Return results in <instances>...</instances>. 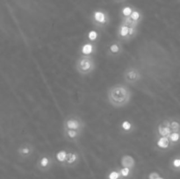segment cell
<instances>
[{
	"mask_svg": "<svg viewBox=\"0 0 180 179\" xmlns=\"http://www.w3.org/2000/svg\"><path fill=\"white\" fill-rule=\"evenodd\" d=\"M132 98V91L127 84L116 83L107 90V100L115 108H122L127 105Z\"/></svg>",
	"mask_w": 180,
	"mask_h": 179,
	"instance_id": "obj_1",
	"label": "cell"
},
{
	"mask_svg": "<svg viewBox=\"0 0 180 179\" xmlns=\"http://www.w3.org/2000/svg\"><path fill=\"white\" fill-rule=\"evenodd\" d=\"M76 71L83 75L86 76L91 74L96 69V62L92 56L80 55L76 61Z\"/></svg>",
	"mask_w": 180,
	"mask_h": 179,
	"instance_id": "obj_2",
	"label": "cell"
},
{
	"mask_svg": "<svg viewBox=\"0 0 180 179\" xmlns=\"http://www.w3.org/2000/svg\"><path fill=\"white\" fill-rule=\"evenodd\" d=\"M90 21L98 29H104L110 23V16L105 10L97 9L91 13Z\"/></svg>",
	"mask_w": 180,
	"mask_h": 179,
	"instance_id": "obj_3",
	"label": "cell"
},
{
	"mask_svg": "<svg viewBox=\"0 0 180 179\" xmlns=\"http://www.w3.org/2000/svg\"><path fill=\"white\" fill-rule=\"evenodd\" d=\"M63 129H70V130H76L79 132H84L85 124L82 118L75 114L68 115L62 123Z\"/></svg>",
	"mask_w": 180,
	"mask_h": 179,
	"instance_id": "obj_4",
	"label": "cell"
},
{
	"mask_svg": "<svg viewBox=\"0 0 180 179\" xmlns=\"http://www.w3.org/2000/svg\"><path fill=\"white\" fill-rule=\"evenodd\" d=\"M123 78L127 84L134 85L137 83H139L141 79V73L135 67H128L124 71Z\"/></svg>",
	"mask_w": 180,
	"mask_h": 179,
	"instance_id": "obj_5",
	"label": "cell"
},
{
	"mask_svg": "<svg viewBox=\"0 0 180 179\" xmlns=\"http://www.w3.org/2000/svg\"><path fill=\"white\" fill-rule=\"evenodd\" d=\"M172 133L169 119H164L160 120L156 127H155V135L156 137H169V135Z\"/></svg>",
	"mask_w": 180,
	"mask_h": 179,
	"instance_id": "obj_6",
	"label": "cell"
},
{
	"mask_svg": "<svg viewBox=\"0 0 180 179\" xmlns=\"http://www.w3.org/2000/svg\"><path fill=\"white\" fill-rule=\"evenodd\" d=\"M123 52V45L120 41H113L107 49V55L110 57H117L120 56Z\"/></svg>",
	"mask_w": 180,
	"mask_h": 179,
	"instance_id": "obj_7",
	"label": "cell"
},
{
	"mask_svg": "<svg viewBox=\"0 0 180 179\" xmlns=\"http://www.w3.org/2000/svg\"><path fill=\"white\" fill-rule=\"evenodd\" d=\"M97 51V44L86 41L84 43L80 48V54L81 55H87V56H92Z\"/></svg>",
	"mask_w": 180,
	"mask_h": 179,
	"instance_id": "obj_8",
	"label": "cell"
},
{
	"mask_svg": "<svg viewBox=\"0 0 180 179\" xmlns=\"http://www.w3.org/2000/svg\"><path fill=\"white\" fill-rule=\"evenodd\" d=\"M128 33H129V27L126 24L120 22V26L117 29V38L118 41L123 42H128Z\"/></svg>",
	"mask_w": 180,
	"mask_h": 179,
	"instance_id": "obj_9",
	"label": "cell"
},
{
	"mask_svg": "<svg viewBox=\"0 0 180 179\" xmlns=\"http://www.w3.org/2000/svg\"><path fill=\"white\" fill-rule=\"evenodd\" d=\"M34 151V147L30 143H24L19 147L18 148V154L22 158H27L30 157Z\"/></svg>",
	"mask_w": 180,
	"mask_h": 179,
	"instance_id": "obj_10",
	"label": "cell"
},
{
	"mask_svg": "<svg viewBox=\"0 0 180 179\" xmlns=\"http://www.w3.org/2000/svg\"><path fill=\"white\" fill-rule=\"evenodd\" d=\"M155 146L157 149L161 151H165L170 149L172 145L168 137H156L155 139Z\"/></svg>",
	"mask_w": 180,
	"mask_h": 179,
	"instance_id": "obj_11",
	"label": "cell"
},
{
	"mask_svg": "<svg viewBox=\"0 0 180 179\" xmlns=\"http://www.w3.org/2000/svg\"><path fill=\"white\" fill-rule=\"evenodd\" d=\"M83 132H79L76 130H70V129H63V135L64 137L70 141H77L81 137Z\"/></svg>",
	"mask_w": 180,
	"mask_h": 179,
	"instance_id": "obj_12",
	"label": "cell"
},
{
	"mask_svg": "<svg viewBox=\"0 0 180 179\" xmlns=\"http://www.w3.org/2000/svg\"><path fill=\"white\" fill-rule=\"evenodd\" d=\"M120 130L122 133H125V134L132 133L135 131V125L131 121L125 119L120 123Z\"/></svg>",
	"mask_w": 180,
	"mask_h": 179,
	"instance_id": "obj_13",
	"label": "cell"
},
{
	"mask_svg": "<svg viewBox=\"0 0 180 179\" xmlns=\"http://www.w3.org/2000/svg\"><path fill=\"white\" fill-rule=\"evenodd\" d=\"M79 159V155L75 151H68V155H67V158L64 164L67 166H71L73 164H75L78 162Z\"/></svg>",
	"mask_w": 180,
	"mask_h": 179,
	"instance_id": "obj_14",
	"label": "cell"
},
{
	"mask_svg": "<svg viewBox=\"0 0 180 179\" xmlns=\"http://www.w3.org/2000/svg\"><path fill=\"white\" fill-rule=\"evenodd\" d=\"M121 165L123 167H127L129 169H134L135 165V161L134 157H132L129 155H125L121 158Z\"/></svg>",
	"mask_w": 180,
	"mask_h": 179,
	"instance_id": "obj_15",
	"label": "cell"
},
{
	"mask_svg": "<svg viewBox=\"0 0 180 179\" xmlns=\"http://www.w3.org/2000/svg\"><path fill=\"white\" fill-rule=\"evenodd\" d=\"M135 8V7L132 6V5H129V4H127V5H124L123 7H121V9L120 10V19L126 18H128V17L131 16V14L134 12Z\"/></svg>",
	"mask_w": 180,
	"mask_h": 179,
	"instance_id": "obj_16",
	"label": "cell"
},
{
	"mask_svg": "<svg viewBox=\"0 0 180 179\" xmlns=\"http://www.w3.org/2000/svg\"><path fill=\"white\" fill-rule=\"evenodd\" d=\"M52 163V159L50 156L48 155H44L42 157H41V159L39 160V163H38V166L39 168H41L42 170L44 169H47L50 167Z\"/></svg>",
	"mask_w": 180,
	"mask_h": 179,
	"instance_id": "obj_17",
	"label": "cell"
},
{
	"mask_svg": "<svg viewBox=\"0 0 180 179\" xmlns=\"http://www.w3.org/2000/svg\"><path fill=\"white\" fill-rule=\"evenodd\" d=\"M86 41L97 43L99 40V33L97 30H90L86 35Z\"/></svg>",
	"mask_w": 180,
	"mask_h": 179,
	"instance_id": "obj_18",
	"label": "cell"
},
{
	"mask_svg": "<svg viewBox=\"0 0 180 179\" xmlns=\"http://www.w3.org/2000/svg\"><path fill=\"white\" fill-rule=\"evenodd\" d=\"M129 18H130L132 20H134L135 23H137L138 25H140V23H141V20H142V13H141V12L139 9L135 8L134 12L132 13L131 16L129 17Z\"/></svg>",
	"mask_w": 180,
	"mask_h": 179,
	"instance_id": "obj_19",
	"label": "cell"
},
{
	"mask_svg": "<svg viewBox=\"0 0 180 179\" xmlns=\"http://www.w3.org/2000/svg\"><path fill=\"white\" fill-rule=\"evenodd\" d=\"M169 140L171 143L172 147L175 146L176 144H178L180 141V133L177 132H172L170 135H169Z\"/></svg>",
	"mask_w": 180,
	"mask_h": 179,
	"instance_id": "obj_20",
	"label": "cell"
},
{
	"mask_svg": "<svg viewBox=\"0 0 180 179\" xmlns=\"http://www.w3.org/2000/svg\"><path fill=\"white\" fill-rule=\"evenodd\" d=\"M170 121V126L172 132H177L180 133V122L178 119H169Z\"/></svg>",
	"mask_w": 180,
	"mask_h": 179,
	"instance_id": "obj_21",
	"label": "cell"
},
{
	"mask_svg": "<svg viewBox=\"0 0 180 179\" xmlns=\"http://www.w3.org/2000/svg\"><path fill=\"white\" fill-rule=\"evenodd\" d=\"M67 155H68V151L62 149V150H60V151L57 152V154L56 155V158L59 163H64L65 161H66V158H67Z\"/></svg>",
	"mask_w": 180,
	"mask_h": 179,
	"instance_id": "obj_22",
	"label": "cell"
},
{
	"mask_svg": "<svg viewBox=\"0 0 180 179\" xmlns=\"http://www.w3.org/2000/svg\"><path fill=\"white\" fill-rule=\"evenodd\" d=\"M120 22L126 24V25H127V27H138V26H139L137 23H135L134 20H132L129 17H128V18H126L120 19Z\"/></svg>",
	"mask_w": 180,
	"mask_h": 179,
	"instance_id": "obj_23",
	"label": "cell"
},
{
	"mask_svg": "<svg viewBox=\"0 0 180 179\" xmlns=\"http://www.w3.org/2000/svg\"><path fill=\"white\" fill-rule=\"evenodd\" d=\"M138 34V27H129V33H128V42L132 41Z\"/></svg>",
	"mask_w": 180,
	"mask_h": 179,
	"instance_id": "obj_24",
	"label": "cell"
},
{
	"mask_svg": "<svg viewBox=\"0 0 180 179\" xmlns=\"http://www.w3.org/2000/svg\"><path fill=\"white\" fill-rule=\"evenodd\" d=\"M171 168H173L176 170H180V157H175L171 161Z\"/></svg>",
	"mask_w": 180,
	"mask_h": 179,
	"instance_id": "obj_25",
	"label": "cell"
},
{
	"mask_svg": "<svg viewBox=\"0 0 180 179\" xmlns=\"http://www.w3.org/2000/svg\"><path fill=\"white\" fill-rule=\"evenodd\" d=\"M120 173L122 178H127L131 173V169L127 168V167H123L120 169Z\"/></svg>",
	"mask_w": 180,
	"mask_h": 179,
	"instance_id": "obj_26",
	"label": "cell"
},
{
	"mask_svg": "<svg viewBox=\"0 0 180 179\" xmlns=\"http://www.w3.org/2000/svg\"><path fill=\"white\" fill-rule=\"evenodd\" d=\"M121 175H120V171L117 170H113L109 173L108 175V179H120Z\"/></svg>",
	"mask_w": 180,
	"mask_h": 179,
	"instance_id": "obj_27",
	"label": "cell"
},
{
	"mask_svg": "<svg viewBox=\"0 0 180 179\" xmlns=\"http://www.w3.org/2000/svg\"><path fill=\"white\" fill-rule=\"evenodd\" d=\"M159 178H160V176L156 172H153L149 176V179H158Z\"/></svg>",
	"mask_w": 180,
	"mask_h": 179,
	"instance_id": "obj_28",
	"label": "cell"
},
{
	"mask_svg": "<svg viewBox=\"0 0 180 179\" xmlns=\"http://www.w3.org/2000/svg\"><path fill=\"white\" fill-rule=\"evenodd\" d=\"M115 1H117V2H122V1H125V0H115Z\"/></svg>",
	"mask_w": 180,
	"mask_h": 179,
	"instance_id": "obj_29",
	"label": "cell"
},
{
	"mask_svg": "<svg viewBox=\"0 0 180 179\" xmlns=\"http://www.w3.org/2000/svg\"><path fill=\"white\" fill-rule=\"evenodd\" d=\"M158 179H164V178H159Z\"/></svg>",
	"mask_w": 180,
	"mask_h": 179,
	"instance_id": "obj_30",
	"label": "cell"
}]
</instances>
